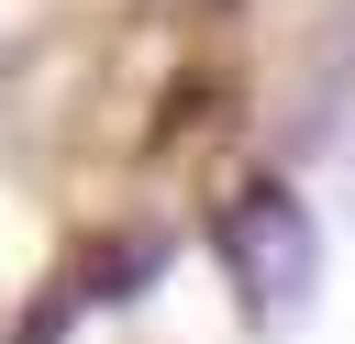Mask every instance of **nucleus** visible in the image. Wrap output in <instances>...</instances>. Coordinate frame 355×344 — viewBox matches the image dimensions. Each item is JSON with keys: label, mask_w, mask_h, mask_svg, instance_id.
<instances>
[{"label": "nucleus", "mask_w": 355, "mask_h": 344, "mask_svg": "<svg viewBox=\"0 0 355 344\" xmlns=\"http://www.w3.org/2000/svg\"><path fill=\"white\" fill-rule=\"evenodd\" d=\"M155 255H166V244H155V233H133V244H111V255H100V266H78V277H89V289H78V300H133V289H144V277H155Z\"/></svg>", "instance_id": "f03ea898"}, {"label": "nucleus", "mask_w": 355, "mask_h": 344, "mask_svg": "<svg viewBox=\"0 0 355 344\" xmlns=\"http://www.w3.org/2000/svg\"><path fill=\"white\" fill-rule=\"evenodd\" d=\"M33 344H44V333H33Z\"/></svg>", "instance_id": "7ed1b4c3"}, {"label": "nucleus", "mask_w": 355, "mask_h": 344, "mask_svg": "<svg viewBox=\"0 0 355 344\" xmlns=\"http://www.w3.org/2000/svg\"><path fill=\"white\" fill-rule=\"evenodd\" d=\"M211 244H222V277H233V300H244L255 333H288L311 311V289H322V222H311L300 189H277V178L233 189L222 222H211Z\"/></svg>", "instance_id": "f257e3e1"}]
</instances>
